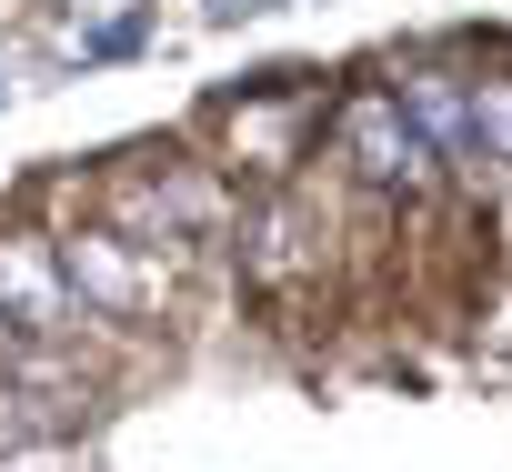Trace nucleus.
Instances as JSON below:
<instances>
[{"label": "nucleus", "instance_id": "nucleus-1", "mask_svg": "<svg viewBox=\"0 0 512 472\" xmlns=\"http://www.w3.org/2000/svg\"><path fill=\"white\" fill-rule=\"evenodd\" d=\"M342 141H352L362 181H402V191H422V181H432V141L402 121V101H392V91L352 101V111H342Z\"/></svg>", "mask_w": 512, "mask_h": 472}, {"label": "nucleus", "instance_id": "nucleus-2", "mask_svg": "<svg viewBox=\"0 0 512 472\" xmlns=\"http://www.w3.org/2000/svg\"><path fill=\"white\" fill-rule=\"evenodd\" d=\"M392 101H402V121H412V131H422L432 151H452V161H472V171H482V131H472V91H462L452 71H402V91H392Z\"/></svg>", "mask_w": 512, "mask_h": 472}, {"label": "nucleus", "instance_id": "nucleus-3", "mask_svg": "<svg viewBox=\"0 0 512 472\" xmlns=\"http://www.w3.org/2000/svg\"><path fill=\"white\" fill-rule=\"evenodd\" d=\"M472 131H482V161H512V81L472 91Z\"/></svg>", "mask_w": 512, "mask_h": 472}]
</instances>
